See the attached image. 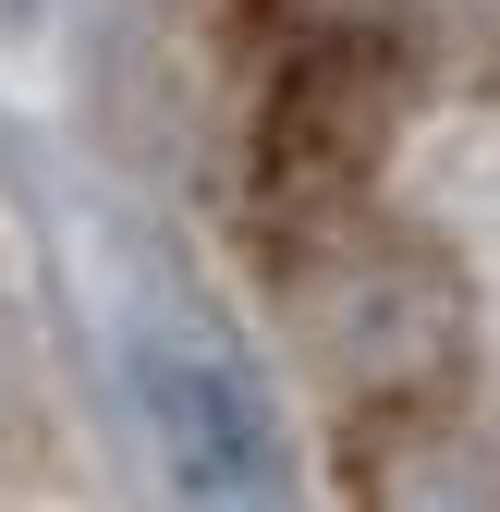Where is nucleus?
Here are the masks:
<instances>
[{
    "mask_svg": "<svg viewBox=\"0 0 500 512\" xmlns=\"http://www.w3.org/2000/svg\"><path fill=\"white\" fill-rule=\"evenodd\" d=\"M232 220L354 512H500V0H232Z\"/></svg>",
    "mask_w": 500,
    "mask_h": 512,
    "instance_id": "obj_1",
    "label": "nucleus"
}]
</instances>
